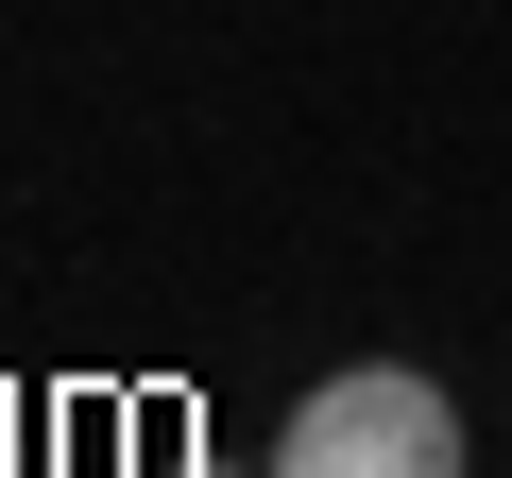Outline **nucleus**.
Masks as SVG:
<instances>
[{
    "mask_svg": "<svg viewBox=\"0 0 512 478\" xmlns=\"http://www.w3.org/2000/svg\"><path fill=\"white\" fill-rule=\"evenodd\" d=\"M274 478H478V444H461V393H444V376L342 359V376L274 427Z\"/></svg>",
    "mask_w": 512,
    "mask_h": 478,
    "instance_id": "f257e3e1",
    "label": "nucleus"
},
{
    "mask_svg": "<svg viewBox=\"0 0 512 478\" xmlns=\"http://www.w3.org/2000/svg\"><path fill=\"white\" fill-rule=\"evenodd\" d=\"M171 478H222V461H171Z\"/></svg>",
    "mask_w": 512,
    "mask_h": 478,
    "instance_id": "f03ea898",
    "label": "nucleus"
}]
</instances>
